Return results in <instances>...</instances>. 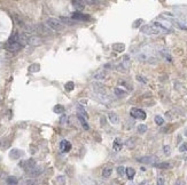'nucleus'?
<instances>
[{"mask_svg":"<svg viewBox=\"0 0 187 185\" xmlns=\"http://www.w3.org/2000/svg\"><path fill=\"white\" fill-rule=\"evenodd\" d=\"M153 166L156 167V168H160V169H168V168L171 167V165L169 162H156Z\"/></svg>","mask_w":187,"mask_h":185,"instance_id":"18","label":"nucleus"},{"mask_svg":"<svg viewBox=\"0 0 187 185\" xmlns=\"http://www.w3.org/2000/svg\"><path fill=\"white\" fill-rule=\"evenodd\" d=\"M78 120H79V122L82 124V126H83V128H84L85 130H87V129L90 128V126H89V124H87V121H86V119H85L84 117L78 115Z\"/></svg>","mask_w":187,"mask_h":185,"instance_id":"24","label":"nucleus"},{"mask_svg":"<svg viewBox=\"0 0 187 185\" xmlns=\"http://www.w3.org/2000/svg\"><path fill=\"white\" fill-rule=\"evenodd\" d=\"M114 92H115L116 95H118V96H123V95H125V92L122 90V89H119V88H115Z\"/></svg>","mask_w":187,"mask_h":185,"instance_id":"35","label":"nucleus"},{"mask_svg":"<svg viewBox=\"0 0 187 185\" xmlns=\"http://www.w3.org/2000/svg\"><path fill=\"white\" fill-rule=\"evenodd\" d=\"M157 185H165L164 184V180H163L162 177H160V178L157 180Z\"/></svg>","mask_w":187,"mask_h":185,"instance_id":"42","label":"nucleus"},{"mask_svg":"<svg viewBox=\"0 0 187 185\" xmlns=\"http://www.w3.org/2000/svg\"><path fill=\"white\" fill-rule=\"evenodd\" d=\"M185 135L187 136V129H186V132H185Z\"/></svg>","mask_w":187,"mask_h":185,"instance_id":"44","label":"nucleus"},{"mask_svg":"<svg viewBox=\"0 0 187 185\" xmlns=\"http://www.w3.org/2000/svg\"><path fill=\"white\" fill-rule=\"evenodd\" d=\"M116 170H117V173H118V175H121V176L125 174V168H124V167H122V166H119V167H117V169H116Z\"/></svg>","mask_w":187,"mask_h":185,"instance_id":"34","label":"nucleus"},{"mask_svg":"<svg viewBox=\"0 0 187 185\" xmlns=\"http://www.w3.org/2000/svg\"><path fill=\"white\" fill-rule=\"evenodd\" d=\"M66 121H67V115H66V114H62V117H61V119H60V122H61V124H66Z\"/></svg>","mask_w":187,"mask_h":185,"instance_id":"41","label":"nucleus"},{"mask_svg":"<svg viewBox=\"0 0 187 185\" xmlns=\"http://www.w3.org/2000/svg\"><path fill=\"white\" fill-rule=\"evenodd\" d=\"M113 49L115 51H117V53H122V51L125 50V45L122 44V43H116V44L113 45Z\"/></svg>","mask_w":187,"mask_h":185,"instance_id":"17","label":"nucleus"},{"mask_svg":"<svg viewBox=\"0 0 187 185\" xmlns=\"http://www.w3.org/2000/svg\"><path fill=\"white\" fill-rule=\"evenodd\" d=\"M77 111H78V115H82V117H84L85 119H89V113L86 112V110H85L82 105H78Z\"/></svg>","mask_w":187,"mask_h":185,"instance_id":"19","label":"nucleus"},{"mask_svg":"<svg viewBox=\"0 0 187 185\" xmlns=\"http://www.w3.org/2000/svg\"><path fill=\"white\" fill-rule=\"evenodd\" d=\"M137 80H138L139 82H142V84H147L146 78H143V77H141V76H137Z\"/></svg>","mask_w":187,"mask_h":185,"instance_id":"37","label":"nucleus"},{"mask_svg":"<svg viewBox=\"0 0 187 185\" xmlns=\"http://www.w3.org/2000/svg\"><path fill=\"white\" fill-rule=\"evenodd\" d=\"M140 163H145V165H154L157 162V157L155 155H145V157H140L137 159Z\"/></svg>","mask_w":187,"mask_h":185,"instance_id":"4","label":"nucleus"},{"mask_svg":"<svg viewBox=\"0 0 187 185\" xmlns=\"http://www.w3.org/2000/svg\"><path fill=\"white\" fill-rule=\"evenodd\" d=\"M63 24H69V25H74V24H76L77 22L76 21H74L72 18H70V17H66V16H61L60 18H59Z\"/></svg>","mask_w":187,"mask_h":185,"instance_id":"16","label":"nucleus"},{"mask_svg":"<svg viewBox=\"0 0 187 185\" xmlns=\"http://www.w3.org/2000/svg\"><path fill=\"white\" fill-rule=\"evenodd\" d=\"M28 44L30 46H38L42 44V39L37 36H30L29 39H28Z\"/></svg>","mask_w":187,"mask_h":185,"instance_id":"11","label":"nucleus"},{"mask_svg":"<svg viewBox=\"0 0 187 185\" xmlns=\"http://www.w3.org/2000/svg\"><path fill=\"white\" fill-rule=\"evenodd\" d=\"M70 149H71V144H70V142H68V140H66V139L61 140V143H60V150H61L63 153L69 152Z\"/></svg>","mask_w":187,"mask_h":185,"instance_id":"12","label":"nucleus"},{"mask_svg":"<svg viewBox=\"0 0 187 185\" xmlns=\"http://www.w3.org/2000/svg\"><path fill=\"white\" fill-rule=\"evenodd\" d=\"M53 111L55 113H57V114H61V113L64 112V106L63 105H55L54 109H53Z\"/></svg>","mask_w":187,"mask_h":185,"instance_id":"28","label":"nucleus"},{"mask_svg":"<svg viewBox=\"0 0 187 185\" xmlns=\"http://www.w3.org/2000/svg\"><path fill=\"white\" fill-rule=\"evenodd\" d=\"M186 161H187V157H186Z\"/></svg>","mask_w":187,"mask_h":185,"instance_id":"45","label":"nucleus"},{"mask_svg":"<svg viewBox=\"0 0 187 185\" xmlns=\"http://www.w3.org/2000/svg\"><path fill=\"white\" fill-rule=\"evenodd\" d=\"M155 122H156V125L162 126V125L164 124V119H163L161 115H156V117H155Z\"/></svg>","mask_w":187,"mask_h":185,"instance_id":"33","label":"nucleus"},{"mask_svg":"<svg viewBox=\"0 0 187 185\" xmlns=\"http://www.w3.org/2000/svg\"><path fill=\"white\" fill-rule=\"evenodd\" d=\"M21 168H23L27 173L29 171V170H31V169H33L35 167H37V165H36V161L33 160V159H29V160H25V161H21L20 162V165H18Z\"/></svg>","mask_w":187,"mask_h":185,"instance_id":"3","label":"nucleus"},{"mask_svg":"<svg viewBox=\"0 0 187 185\" xmlns=\"http://www.w3.org/2000/svg\"><path fill=\"white\" fill-rule=\"evenodd\" d=\"M108 119H109V121H110L111 124H114V125H116V124L119 121V118H118V115H117L115 112H109V113H108Z\"/></svg>","mask_w":187,"mask_h":185,"instance_id":"15","label":"nucleus"},{"mask_svg":"<svg viewBox=\"0 0 187 185\" xmlns=\"http://www.w3.org/2000/svg\"><path fill=\"white\" fill-rule=\"evenodd\" d=\"M125 174H126V176H128L129 180H132V178L134 177V175H136V170H134L133 168L129 167V168L125 169Z\"/></svg>","mask_w":187,"mask_h":185,"instance_id":"22","label":"nucleus"},{"mask_svg":"<svg viewBox=\"0 0 187 185\" xmlns=\"http://www.w3.org/2000/svg\"><path fill=\"white\" fill-rule=\"evenodd\" d=\"M22 45L20 44V43H13V44H6V49L8 50V51H10V53H16V51H18L20 49H22Z\"/></svg>","mask_w":187,"mask_h":185,"instance_id":"9","label":"nucleus"},{"mask_svg":"<svg viewBox=\"0 0 187 185\" xmlns=\"http://www.w3.org/2000/svg\"><path fill=\"white\" fill-rule=\"evenodd\" d=\"M36 32L42 33V34H51L52 33L51 29L47 26L46 24H37L36 25Z\"/></svg>","mask_w":187,"mask_h":185,"instance_id":"8","label":"nucleus"},{"mask_svg":"<svg viewBox=\"0 0 187 185\" xmlns=\"http://www.w3.org/2000/svg\"><path fill=\"white\" fill-rule=\"evenodd\" d=\"M130 114H131L132 118H134V119H139V120H145L146 117H147V115H146V112H145L143 110H141V109H137V107L131 109Z\"/></svg>","mask_w":187,"mask_h":185,"instance_id":"2","label":"nucleus"},{"mask_svg":"<svg viewBox=\"0 0 187 185\" xmlns=\"http://www.w3.org/2000/svg\"><path fill=\"white\" fill-rule=\"evenodd\" d=\"M6 182H7V185H17L18 184V180H17L15 176H8L7 180H6Z\"/></svg>","mask_w":187,"mask_h":185,"instance_id":"23","label":"nucleus"},{"mask_svg":"<svg viewBox=\"0 0 187 185\" xmlns=\"http://www.w3.org/2000/svg\"><path fill=\"white\" fill-rule=\"evenodd\" d=\"M56 180H57V183H60V184H64V176H59Z\"/></svg>","mask_w":187,"mask_h":185,"instance_id":"39","label":"nucleus"},{"mask_svg":"<svg viewBox=\"0 0 187 185\" xmlns=\"http://www.w3.org/2000/svg\"><path fill=\"white\" fill-rule=\"evenodd\" d=\"M140 31L142 33H145V34H148V36H150V34H158L161 31L157 29V28H155L154 25H143L142 28L140 29Z\"/></svg>","mask_w":187,"mask_h":185,"instance_id":"5","label":"nucleus"},{"mask_svg":"<svg viewBox=\"0 0 187 185\" xmlns=\"http://www.w3.org/2000/svg\"><path fill=\"white\" fill-rule=\"evenodd\" d=\"M163 151H164V153H165L167 155H169V154H170V146H169V145H165V146L163 147Z\"/></svg>","mask_w":187,"mask_h":185,"instance_id":"38","label":"nucleus"},{"mask_svg":"<svg viewBox=\"0 0 187 185\" xmlns=\"http://www.w3.org/2000/svg\"><path fill=\"white\" fill-rule=\"evenodd\" d=\"M23 154H24L23 151H21V150H18V149H13V150L9 152V157H10L12 159H15V160L22 158Z\"/></svg>","mask_w":187,"mask_h":185,"instance_id":"10","label":"nucleus"},{"mask_svg":"<svg viewBox=\"0 0 187 185\" xmlns=\"http://www.w3.org/2000/svg\"><path fill=\"white\" fill-rule=\"evenodd\" d=\"M46 25L51 29V30H54V31H61V30H63V28H64L63 23H62L59 18H54V17L47 18Z\"/></svg>","mask_w":187,"mask_h":185,"instance_id":"1","label":"nucleus"},{"mask_svg":"<svg viewBox=\"0 0 187 185\" xmlns=\"http://www.w3.org/2000/svg\"><path fill=\"white\" fill-rule=\"evenodd\" d=\"M123 146V143H122V139L121 138H116L114 140V144H113V147L115 151H119Z\"/></svg>","mask_w":187,"mask_h":185,"instance_id":"20","label":"nucleus"},{"mask_svg":"<svg viewBox=\"0 0 187 185\" xmlns=\"http://www.w3.org/2000/svg\"><path fill=\"white\" fill-rule=\"evenodd\" d=\"M118 85H121V86H123V87H125L126 89H129V90H132V86L128 82V81H124V80H119L118 81Z\"/></svg>","mask_w":187,"mask_h":185,"instance_id":"29","label":"nucleus"},{"mask_svg":"<svg viewBox=\"0 0 187 185\" xmlns=\"http://www.w3.org/2000/svg\"><path fill=\"white\" fill-rule=\"evenodd\" d=\"M175 185H186V184H185V182H184L183 180H178V181L175 183Z\"/></svg>","mask_w":187,"mask_h":185,"instance_id":"43","label":"nucleus"},{"mask_svg":"<svg viewBox=\"0 0 187 185\" xmlns=\"http://www.w3.org/2000/svg\"><path fill=\"white\" fill-rule=\"evenodd\" d=\"M39 70H40L39 64H32V65H30V68H29V71H30V72H38Z\"/></svg>","mask_w":187,"mask_h":185,"instance_id":"32","label":"nucleus"},{"mask_svg":"<svg viewBox=\"0 0 187 185\" xmlns=\"http://www.w3.org/2000/svg\"><path fill=\"white\" fill-rule=\"evenodd\" d=\"M147 129H148L147 125H143V124H141V125H138V133H140V134H143V133H146V132H147Z\"/></svg>","mask_w":187,"mask_h":185,"instance_id":"31","label":"nucleus"},{"mask_svg":"<svg viewBox=\"0 0 187 185\" xmlns=\"http://www.w3.org/2000/svg\"><path fill=\"white\" fill-rule=\"evenodd\" d=\"M106 78V72L104 71H98L96 73H94L93 79L95 80H103Z\"/></svg>","mask_w":187,"mask_h":185,"instance_id":"21","label":"nucleus"},{"mask_svg":"<svg viewBox=\"0 0 187 185\" xmlns=\"http://www.w3.org/2000/svg\"><path fill=\"white\" fill-rule=\"evenodd\" d=\"M71 18L74 20V21H83V22H85V21H89L91 17H90V15H87V14H83V13H79V11H75V13H72L71 14Z\"/></svg>","mask_w":187,"mask_h":185,"instance_id":"6","label":"nucleus"},{"mask_svg":"<svg viewBox=\"0 0 187 185\" xmlns=\"http://www.w3.org/2000/svg\"><path fill=\"white\" fill-rule=\"evenodd\" d=\"M43 173V169H42V167H35L33 169H31V170H29L27 174L30 176V177H37V176H39L40 174Z\"/></svg>","mask_w":187,"mask_h":185,"instance_id":"13","label":"nucleus"},{"mask_svg":"<svg viewBox=\"0 0 187 185\" xmlns=\"http://www.w3.org/2000/svg\"><path fill=\"white\" fill-rule=\"evenodd\" d=\"M0 160H1V157H0Z\"/></svg>","mask_w":187,"mask_h":185,"instance_id":"46","label":"nucleus"},{"mask_svg":"<svg viewBox=\"0 0 187 185\" xmlns=\"http://www.w3.org/2000/svg\"><path fill=\"white\" fill-rule=\"evenodd\" d=\"M125 145L129 147V149H133L136 146V138H129L126 142H125Z\"/></svg>","mask_w":187,"mask_h":185,"instance_id":"26","label":"nucleus"},{"mask_svg":"<svg viewBox=\"0 0 187 185\" xmlns=\"http://www.w3.org/2000/svg\"><path fill=\"white\" fill-rule=\"evenodd\" d=\"M111 173H113V168H111V167H106V168L102 170V176H103L104 178H107V177H109V176L111 175Z\"/></svg>","mask_w":187,"mask_h":185,"instance_id":"25","label":"nucleus"},{"mask_svg":"<svg viewBox=\"0 0 187 185\" xmlns=\"http://www.w3.org/2000/svg\"><path fill=\"white\" fill-rule=\"evenodd\" d=\"M13 18H14V21H15V23L17 24V25H20V26H25V24H24V22H23V20L22 18H20L16 14L15 15H13Z\"/></svg>","mask_w":187,"mask_h":185,"instance_id":"27","label":"nucleus"},{"mask_svg":"<svg viewBox=\"0 0 187 185\" xmlns=\"http://www.w3.org/2000/svg\"><path fill=\"white\" fill-rule=\"evenodd\" d=\"M64 88H66L67 92H71V90H74V88H75V84H74L72 81H69V82L66 84Z\"/></svg>","mask_w":187,"mask_h":185,"instance_id":"30","label":"nucleus"},{"mask_svg":"<svg viewBox=\"0 0 187 185\" xmlns=\"http://www.w3.org/2000/svg\"><path fill=\"white\" fill-rule=\"evenodd\" d=\"M92 87H93L94 92H98V94H106L107 92V87L103 85V84H101V82H98V81H94L93 84H92Z\"/></svg>","mask_w":187,"mask_h":185,"instance_id":"7","label":"nucleus"},{"mask_svg":"<svg viewBox=\"0 0 187 185\" xmlns=\"http://www.w3.org/2000/svg\"><path fill=\"white\" fill-rule=\"evenodd\" d=\"M71 5L75 7V9L77 10V11H82V10H84V8H85V3H84V1H77V0H74V1H71Z\"/></svg>","mask_w":187,"mask_h":185,"instance_id":"14","label":"nucleus"},{"mask_svg":"<svg viewBox=\"0 0 187 185\" xmlns=\"http://www.w3.org/2000/svg\"><path fill=\"white\" fill-rule=\"evenodd\" d=\"M140 23H142V20H137V21L133 23V28H139Z\"/></svg>","mask_w":187,"mask_h":185,"instance_id":"40","label":"nucleus"},{"mask_svg":"<svg viewBox=\"0 0 187 185\" xmlns=\"http://www.w3.org/2000/svg\"><path fill=\"white\" fill-rule=\"evenodd\" d=\"M179 151H180V152H187V143H183V144L179 146Z\"/></svg>","mask_w":187,"mask_h":185,"instance_id":"36","label":"nucleus"}]
</instances>
